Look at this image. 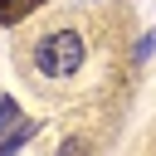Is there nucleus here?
<instances>
[{"label": "nucleus", "instance_id": "1", "mask_svg": "<svg viewBox=\"0 0 156 156\" xmlns=\"http://www.w3.org/2000/svg\"><path fill=\"white\" fill-rule=\"evenodd\" d=\"M83 34L78 29H54L49 39H39V49H34V63H39V73L44 78H73L78 68H83Z\"/></svg>", "mask_w": 156, "mask_h": 156}, {"label": "nucleus", "instance_id": "2", "mask_svg": "<svg viewBox=\"0 0 156 156\" xmlns=\"http://www.w3.org/2000/svg\"><path fill=\"white\" fill-rule=\"evenodd\" d=\"M29 136H34V122H20V127H15V132H10L5 141H0V156H10V151H20V146H24Z\"/></svg>", "mask_w": 156, "mask_h": 156}, {"label": "nucleus", "instance_id": "3", "mask_svg": "<svg viewBox=\"0 0 156 156\" xmlns=\"http://www.w3.org/2000/svg\"><path fill=\"white\" fill-rule=\"evenodd\" d=\"M15 127H20V102L0 98V132H15Z\"/></svg>", "mask_w": 156, "mask_h": 156}, {"label": "nucleus", "instance_id": "4", "mask_svg": "<svg viewBox=\"0 0 156 156\" xmlns=\"http://www.w3.org/2000/svg\"><path fill=\"white\" fill-rule=\"evenodd\" d=\"M58 156H88V146H83V141H63V151H58Z\"/></svg>", "mask_w": 156, "mask_h": 156}, {"label": "nucleus", "instance_id": "5", "mask_svg": "<svg viewBox=\"0 0 156 156\" xmlns=\"http://www.w3.org/2000/svg\"><path fill=\"white\" fill-rule=\"evenodd\" d=\"M151 49H156V29H151V34H146V39H141V49H136V58H146V54H151Z\"/></svg>", "mask_w": 156, "mask_h": 156}, {"label": "nucleus", "instance_id": "6", "mask_svg": "<svg viewBox=\"0 0 156 156\" xmlns=\"http://www.w3.org/2000/svg\"><path fill=\"white\" fill-rule=\"evenodd\" d=\"M20 15V5H10V0H0V20H15Z\"/></svg>", "mask_w": 156, "mask_h": 156}]
</instances>
